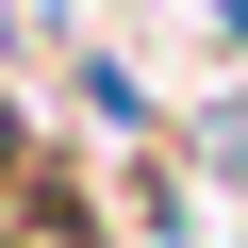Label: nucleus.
<instances>
[{
	"label": "nucleus",
	"instance_id": "nucleus-1",
	"mask_svg": "<svg viewBox=\"0 0 248 248\" xmlns=\"http://www.w3.org/2000/svg\"><path fill=\"white\" fill-rule=\"evenodd\" d=\"M215 17H232V50H248V0H215Z\"/></svg>",
	"mask_w": 248,
	"mask_h": 248
}]
</instances>
